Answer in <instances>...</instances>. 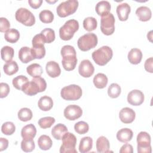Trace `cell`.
Masks as SVG:
<instances>
[{
	"instance_id": "f546056e",
	"label": "cell",
	"mask_w": 153,
	"mask_h": 153,
	"mask_svg": "<svg viewBox=\"0 0 153 153\" xmlns=\"http://www.w3.org/2000/svg\"><path fill=\"white\" fill-rule=\"evenodd\" d=\"M26 71L30 76L33 78L41 76L43 72L41 66L38 63H33L29 65L26 68Z\"/></svg>"
},
{
	"instance_id": "603a6c76",
	"label": "cell",
	"mask_w": 153,
	"mask_h": 153,
	"mask_svg": "<svg viewBox=\"0 0 153 153\" xmlns=\"http://www.w3.org/2000/svg\"><path fill=\"white\" fill-rule=\"evenodd\" d=\"M127 57L130 63L133 65H137L142 60V53L140 49L134 48L131 49L128 52Z\"/></svg>"
},
{
	"instance_id": "f6af8a7d",
	"label": "cell",
	"mask_w": 153,
	"mask_h": 153,
	"mask_svg": "<svg viewBox=\"0 0 153 153\" xmlns=\"http://www.w3.org/2000/svg\"><path fill=\"white\" fill-rule=\"evenodd\" d=\"M60 54L62 57L66 55H76V51L73 46L66 45L61 48Z\"/></svg>"
},
{
	"instance_id": "7a4b0ae2",
	"label": "cell",
	"mask_w": 153,
	"mask_h": 153,
	"mask_svg": "<svg viewBox=\"0 0 153 153\" xmlns=\"http://www.w3.org/2000/svg\"><path fill=\"white\" fill-rule=\"evenodd\" d=\"M113 56V51L111 48L104 45L99 49L94 51L91 57L94 62L99 66H104L110 61Z\"/></svg>"
},
{
	"instance_id": "4dcf8cb0",
	"label": "cell",
	"mask_w": 153,
	"mask_h": 153,
	"mask_svg": "<svg viewBox=\"0 0 153 153\" xmlns=\"http://www.w3.org/2000/svg\"><path fill=\"white\" fill-rule=\"evenodd\" d=\"M4 38L7 42L10 43H15L19 39L20 33L16 29H10L5 33Z\"/></svg>"
},
{
	"instance_id": "4fadbf2b",
	"label": "cell",
	"mask_w": 153,
	"mask_h": 153,
	"mask_svg": "<svg viewBox=\"0 0 153 153\" xmlns=\"http://www.w3.org/2000/svg\"><path fill=\"white\" fill-rule=\"evenodd\" d=\"M127 102L131 105L139 106L143 103L145 96L143 92L139 90H133L127 95Z\"/></svg>"
},
{
	"instance_id": "6da1fadb",
	"label": "cell",
	"mask_w": 153,
	"mask_h": 153,
	"mask_svg": "<svg viewBox=\"0 0 153 153\" xmlns=\"http://www.w3.org/2000/svg\"><path fill=\"white\" fill-rule=\"evenodd\" d=\"M47 88L45 80L41 77L33 78L30 81L27 82L22 88V90L26 94L29 96H34L38 93L42 92Z\"/></svg>"
},
{
	"instance_id": "f35d334b",
	"label": "cell",
	"mask_w": 153,
	"mask_h": 153,
	"mask_svg": "<svg viewBox=\"0 0 153 153\" xmlns=\"http://www.w3.org/2000/svg\"><path fill=\"white\" fill-rule=\"evenodd\" d=\"M39 17L42 23H50L54 20V14L51 11L44 10L39 13Z\"/></svg>"
},
{
	"instance_id": "8992f818",
	"label": "cell",
	"mask_w": 153,
	"mask_h": 153,
	"mask_svg": "<svg viewBox=\"0 0 153 153\" xmlns=\"http://www.w3.org/2000/svg\"><path fill=\"white\" fill-rule=\"evenodd\" d=\"M82 94L81 88L76 84L65 86L61 90V97L66 100H76L81 98Z\"/></svg>"
},
{
	"instance_id": "c3c4849f",
	"label": "cell",
	"mask_w": 153,
	"mask_h": 153,
	"mask_svg": "<svg viewBox=\"0 0 153 153\" xmlns=\"http://www.w3.org/2000/svg\"><path fill=\"white\" fill-rule=\"evenodd\" d=\"M152 63H153V58L152 57L147 59L145 62L144 64V68L145 69L149 72L152 73L153 72V69H152Z\"/></svg>"
},
{
	"instance_id": "60d3db41",
	"label": "cell",
	"mask_w": 153,
	"mask_h": 153,
	"mask_svg": "<svg viewBox=\"0 0 153 153\" xmlns=\"http://www.w3.org/2000/svg\"><path fill=\"white\" fill-rule=\"evenodd\" d=\"M55 123V118L52 117H45L38 120V124L43 129L50 128Z\"/></svg>"
},
{
	"instance_id": "d4e9b609",
	"label": "cell",
	"mask_w": 153,
	"mask_h": 153,
	"mask_svg": "<svg viewBox=\"0 0 153 153\" xmlns=\"http://www.w3.org/2000/svg\"><path fill=\"white\" fill-rule=\"evenodd\" d=\"M39 108L43 111H50L53 106L52 99L48 96H44L40 97L38 102Z\"/></svg>"
},
{
	"instance_id": "74e56055",
	"label": "cell",
	"mask_w": 153,
	"mask_h": 153,
	"mask_svg": "<svg viewBox=\"0 0 153 153\" xmlns=\"http://www.w3.org/2000/svg\"><path fill=\"white\" fill-rule=\"evenodd\" d=\"M29 82L28 78L24 75H19L13 78L12 83L13 86L17 90H21L23 87Z\"/></svg>"
},
{
	"instance_id": "816d5d0a",
	"label": "cell",
	"mask_w": 153,
	"mask_h": 153,
	"mask_svg": "<svg viewBox=\"0 0 153 153\" xmlns=\"http://www.w3.org/2000/svg\"><path fill=\"white\" fill-rule=\"evenodd\" d=\"M8 146V140L4 137L0 138V151L5 150Z\"/></svg>"
},
{
	"instance_id": "83f0119b",
	"label": "cell",
	"mask_w": 153,
	"mask_h": 153,
	"mask_svg": "<svg viewBox=\"0 0 153 153\" xmlns=\"http://www.w3.org/2000/svg\"><path fill=\"white\" fill-rule=\"evenodd\" d=\"M108 82V79L106 75L103 73H98L93 78V84L97 88H105Z\"/></svg>"
},
{
	"instance_id": "ffe728a7",
	"label": "cell",
	"mask_w": 153,
	"mask_h": 153,
	"mask_svg": "<svg viewBox=\"0 0 153 153\" xmlns=\"http://www.w3.org/2000/svg\"><path fill=\"white\" fill-rule=\"evenodd\" d=\"M19 58L23 63H27L35 59L31 48L28 47H23L20 49L19 51Z\"/></svg>"
},
{
	"instance_id": "8fae6325",
	"label": "cell",
	"mask_w": 153,
	"mask_h": 153,
	"mask_svg": "<svg viewBox=\"0 0 153 153\" xmlns=\"http://www.w3.org/2000/svg\"><path fill=\"white\" fill-rule=\"evenodd\" d=\"M63 114L67 120L74 121L81 117L82 115V110L81 107L78 105H70L65 108Z\"/></svg>"
},
{
	"instance_id": "1f68e13d",
	"label": "cell",
	"mask_w": 153,
	"mask_h": 153,
	"mask_svg": "<svg viewBox=\"0 0 153 153\" xmlns=\"http://www.w3.org/2000/svg\"><path fill=\"white\" fill-rule=\"evenodd\" d=\"M1 57L3 60L6 62L11 61L13 58L14 50L13 48L10 46H4L1 50Z\"/></svg>"
},
{
	"instance_id": "ee69618b",
	"label": "cell",
	"mask_w": 153,
	"mask_h": 153,
	"mask_svg": "<svg viewBox=\"0 0 153 153\" xmlns=\"http://www.w3.org/2000/svg\"><path fill=\"white\" fill-rule=\"evenodd\" d=\"M35 145L33 139H23L21 142V148L25 152H32L35 149Z\"/></svg>"
},
{
	"instance_id": "5b68a950",
	"label": "cell",
	"mask_w": 153,
	"mask_h": 153,
	"mask_svg": "<svg viewBox=\"0 0 153 153\" xmlns=\"http://www.w3.org/2000/svg\"><path fill=\"white\" fill-rule=\"evenodd\" d=\"M78 5V1L76 0H68L62 2L57 7V14L60 17H66L76 11Z\"/></svg>"
},
{
	"instance_id": "681fc988",
	"label": "cell",
	"mask_w": 153,
	"mask_h": 153,
	"mask_svg": "<svg viewBox=\"0 0 153 153\" xmlns=\"http://www.w3.org/2000/svg\"><path fill=\"white\" fill-rule=\"evenodd\" d=\"M133 146L131 145L128 144V143H126L124 145H123L120 149V153H133Z\"/></svg>"
},
{
	"instance_id": "d6986e66",
	"label": "cell",
	"mask_w": 153,
	"mask_h": 153,
	"mask_svg": "<svg viewBox=\"0 0 153 153\" xmlns=\"http://www.w3.org/2000/svg\"><path fill=\"white\" fill-rule=\"evenodd\" d=\"M36 134V128L32 124L24 126L21 130V136L23 139H33Z\"/></svg>"
},
{
	"instance_id": "836d02e7",
	"label": "cell",
	"mask_w": 153,
	"mask_h": 153,
	"mask_svg": "<svg viewBox=\"0 0 153 153\" xmlns=\"http://www.w3.org/2000/svg\"><path fill=\"white\" fill-rule=\"evenodd\" d=\"M3 69L5 74L8 75H12L17 72L19 70V66L16 62L11 60L7 62L4 65Z\"/></svg>"
},
{
	"instance_id": "7dc6e473",
	"label": "cell",
	"mask_w": 153,
	"mask_h": 153,
	"mask_svg": "<svg viewBox=\"0 0 153 153\" xmlns=\"http://www.w3.org/2000/svg\"><path fill=\"white\" fill-rule=\"evenodd\" d=\"M0 97L4 98L7 97L10 93V87L8 84L5 82L0 83Z\"/></svg>"
},
{
	"instance_id": "44dd1931",
	"label": "cell",
	"mask_w": 153,
	"mask_h": 153,
	"mask_svg": "<svg viewBox=\"0 0 153 153\" xmlns=\"http://www.w3.org/2000/svg\"><path fill=\"white\" fill-rule=\"evenodd\" d=\"M96 149L98 152L105 153L110 152V144L108 139L105 136H100L96 140Z\"/></svg>"
},
{
	"instance_id": "7c38bea8",
	"label": "cell",
	"mask_w": 153,
	"mask_h": 153,
	"mask_svg": "<svg viewBox=\"0 0 153 153\" xmlns=\"http://www.w3.org/2000/svg\"><path fill=\"white\" fill-rule=\"evenodd\" d=\"M79 75L84 78L90 77L94 72V68L89 60L85 59L81 61L78 67Z\"/></svg>"
},
{
	"instance_id": "f907efd6",
	"label": "cell",
	"mask_w": 153,
	"mask_h": 153,
	"mask_svg": "<svg viewBox=\"0 0 153 153\" xmlns=\"http://www.w3.org/2000/svg\"><path fill=\"white\" fill-rule=\"evenodd\" d=\"M28 3L32 8L37 9L41 7L42 3V0H29L28 1Z\"/></svg>"
},
{
	"instance_id": "ab89813d",
	"label": "cell",
	"mask_w": 153,
	"mask_h": 153,
	"mask_svg": "<svg viewBox=\"0 0 153 153\" xmlns=\"http://www.w3.org/2000/svg\"><path fill=\"white\" fill-rule=\"evenodd\" d=\"M121 92V87L117 83L111 84L108 89V96L113 99L118 97Z\"/></svg>"
},
{
	"instance_id": "d590c367",
	"label": "cell",
	"mask_w": 153,
	"mask_h": 153,
	"mask_svg": "<svg viewBox=\"0 0 153 153\" xmlns=\"http://www.w3.org/2000/svg\"><path fill=\"white\" fill-rule=\"evenodd\" d=\"M97 26V22L94 17H86L83 21V27L88 32H91L95 30Z\"/></svg>"
},
{
	"instance_id": "484cf974",
	"label": "cell",
	"mask_w": 153,
	"mask_h": 153,
	"mask_svg": "<svg viewBox=\"0 0 153 153\" xmlns=\"http://www.w3.org/2000/svg\"><path fill=\"white\" fill-rule=\"evenodd\" d=\"M66 132H68V128L65 125L61 123L57 124L54 126L51 130L53 137L57 140L62 139V137Z\"/></svg>"
},
{
	"instance_id": "3957f363",
	"label": "cell",
	"mask_w": 153,
	"mask_h": 153,
	"mask_svg": "<svg viewBox=\"0 0 153 153\" xmlns=\"http://www.w3.org/2000/svg\"><path fill=\"white\" fill-rule=\"evenodd\" d=\"M79 29V23L75 19H71L59 29L60 38L64 41L70 40Z\"/></svg>"
},
{
	"instance_id": "b9f144b4",
	"label": "cell",
	"mask_w": 153,
	"mask_h": 153,
	"mask_svg": "<svg viewBox=\"0 0 153 153\" xmlns=\"http://www.w3.org/2000/svg\"><path fill=\"white\" fill-rule=\"evenodd\" d=\"M15 125L10 121L4 123L1 126V131L5 135H11L15 132Z\"/></svg>"
},
{
	"instance_id": "52a82bcc",
	"label": "cell",
	"mask_w": 153,
	"mask_h": 153,
	"mask_svg": "<svg viewBox=\"0 0 153 153\" xmlns=\"http://www.w3.org/2000/svg\"><path fill=\"white\" fill-rule=\"evenodd\" d=\"M62 139V144L60 148V153H77L75 149L76 137L73 133L66 132Z\"/></svg>"
},
{
	"instance_id": "277c9868",
	"label": "cell",
	"mask_w": 153,
	"mask_h": 153,
	"mask_svg": "<svg viewBox=\"0 0 153 153\" xmlns=\"http://www.w3.org/2000/svg\"><path fill=\"white\" fill-rule=\"evenodd\" d=\"M97 36L93 33H87L78 39L77 44L79 50L87 51L94 48L97 44Z\"/></svg>"
},
{
	"instance_id": "e0dca14e",
	"label": "cell",
	"mask_w": 153,
	"mask_h": 153,
	"mask_svg": "<svg viewBox=\"0 0 153 153\" xmlns=\"http://www.w3.org/2000/svg\"><path fill=\"white\" fill-rule=\"evenodd\" d=\"M45 69L47 74L51 78H56L61 74L59 65L55 61L48 62L45 66Z\"/></svg>"
},
{
	"instance_id": "d6a6232c",
	"label": "cell",
	"mask_w": 153,
	"mask_h": 153,
	"mask_svg": "<svg viewBox=\"0 0 153 153\" xmlns=\"http://www.w3.org/2000/svg\"><path fill=\"white\" fill-rule=\"evenodd\" d=\"M44 43H51L55 39L54 30L51 28H45L43 29L41 33Z\"/></svg>"
},
{
	"instance_id": "bcb514c9",
	"label": "cell",
	"mask_w": 153,
	"mask_h": 153,
	"mask_svg": "<svg viewBox=\"0 0 153 153\" xmlns=\"http://www.w3.org/2000/svg\"><path fill=\"white\" fill-rule=\"evenodd\" d=\"M10 23L7 19L5 17L0 18V31L1 32H6L10 29Z\"/></svg>"
},
{
	"instance_id": "2e32d148",
	"label": "cell",
	"mask_w": 153,
	"mask_h": 153,
	"mask_svg": "<svg viewBox=\"0 0 153 153\" xmlns=\"http://www.w3.org/2000/svg\"><path fill=\"white\" fill-rule=\"evenodd\" d=\"M117 14L120 21H126L131 11L130 6L127 3H122L117 7Z\"/></svg>"
},
{
	"instance_id": "7bdbcfd3",
	"label": "cell",
	"mask_w": 153,
	"mask_h": 153,
	"mask_svg": "<svg viewBox=\"0 0 153 153\" xmlns=\"http://www.w3.org/2000/svg\"><path fill=\"white\" fill-rule=\"evenodd\" d=\"M74 129L77 133L79 134H84L88 132L89 130V126L86 122L81 121L75 124Z\"/></svg>"
},
{
	"instance_id": "8d00e7d4",
	"label": "cell",
	"mask_w": 153,
	"mask_h": 153,
	"mask_svg": "<svg viewBox=\"0 0 153 153\" xmlns=\"http://www.w3.org/2000/svg\"><path fill=\"white\" fill-rule=\"evenodd\" d=\"M19 119L23 122L30 120L33 117L32 111L27 108H23L20 109L17 114Z\"/></svg>"
},
{
	"instance_id": "f5cc1de1",
	"label": "cell",
	"mask_w": 153,
	"mask_h": 153,
	"mask_svg": "<svg viewBox=\"0 0 153 153\" xmlns=\"http://www.w3.org/2000/svg\"><path fill=\"white\" fill-rule=\"evenodd\" d=\"M152 31L151 30L149 33H148V35H147V37H148V39L149 40L150 42H152Z\"/></svg>"
},
{
	"instance_id": "9a60e30c",
	"label": "cell",
	"mask_w": 153,
	"mask_h": 153,
	"mask_svg": "<svg viewBox=\"0 0 153 153\" xmlns=\"http://www.w3.org/2000/svg\"><path fill=\"white\" fill-rule=\"evenodd\" d=\"M62 57V66L66 71H71L75 68L77 64L76 55H66Z\"/></svg>"
},
{
	"instance_id": "ac0fdd59",
	"label": "cell",
	"mask_w": 153,
	"mask_h": 153,
	"mask_svg": "<svg viewBox=\"0 0 153 153\" xmlns=\"http://www.w3.org/2000/svg\"><path fill=\"white\" fill-rule=\"evenodd\" d=\"M136 14L139 20L142 22H147L152 17V12L149 8L146 6H141L136 10Z\"/></svg>"
},
{
	"instance_id": "30bf717a",
	"label": "cell",
	"mask_w": 153,
	"mask_h": 153,
	"mask_svg": "<svg viewBox=\"0 0 153 153\" xmlns=\"http://www.w3.org/2000/svg\"><path fill=\"white\" fill-rule=\"evenodd\" d=\"M100 30L106 35H111L115 31V18L109 13L102 17L100 20Z\"/></svg>"
},
{
	"instance_id": "e575fe53",
	"label": "cell",
	"mask_w": 153,
	"mask_h": 153,
	"mask_svg": "<svg viewBox=\"0 0 153 153\" xmlns=\"http://www.w3.org/2000/svg\"><path fill=\"white\" fill-rule=\"evenodd\" d=\"M31 51L35 59H41L45 55V48L42 44L32 46Z\"/></svg>"
},
{
	"instance_id": "4316f807",
	"label": "cell",
	"mask_w": 153,
	"mask_h": 153,
	"mask_svg": "<svg viewBox=\"0 0 153 153\" xmlns=\"http://www.w3.org/2000/svg\"><path fill=\"white\" fill-rule=\"evenodd\" d=\"M93 147V139L89 136L82 137L79 142V151L81 153L89 152Z\"/></svg>"
},
{
	"instance_id": "cb8c5ba5",
	"label": "cell",
	"mask_w": 153,
	"mask_h": 153,
	"mask_svg": "<svg viewBox=\"0 0 153 153\" xmlns=\"http://www.w3.org/2000/svg\"><path fill=\"white\" fill-rule=\"evenodd\" d=\"M111 8V4L107 1H101L96 5L95 10L99 16H103L109 13Z\"/></svg>"
},
{
	"instance_id": "9c48e42d",
	"label": "cell",
	"mask_w": 153,
	"mask_h": 153,
	"mask_svg": "<svg viewBox=\"0 0 153 153\" xmlns=\"http://www.w3.org/2000/svg\"><path fill=\"white\" fill-rule=\"evenodd\" d=\"M15 17L17 21L26 26H32L35 23L34 15L25 8H19L16 12Z\"/></svg>"
},
{
	"instance_id": "f1b7e54d",
	"label": "cell",
	"mask_w": 153,
	"mask_h": 153,
	"mask_svg": "<svg viewBox=\"0 0 153 153\" xmlns=\"http://www.w3.org/2000/svg\"><path fill=\"white\" fill-rule=\"evenodd\" d=\"M38 145L41 149L47 151L51 148L53 142L48 136L43 134L39 137L38 140Z\"/></svg>"
},
{
	"instance_id": "db71d44e",
	"label": "cell",
	"mask_w": 153,
	"mask_h": 153,
	"mask_svg": "<svg viewBox=\"0 0 153 153\" xmlns=\"http://www.w3.org/2000/svg\"><path fill=\"white\" fill-rule=\"evenodd\" d=\"M47 2H48V3H50V4H54V3H55V2H57V1H47V0H46L45 1Z\"/></svg>"
},
{
	"instance_id": "7402d4cb",
	"label": "cell",
	"mask_w": 153,
	"mask_h": 153,
	"mask_svg": "<svg viewBox=\"0 0 153 153\" xmlns=\"http://www.w3.org/2000/svg\"><path fill=\"white\" fill-rule=\"evenodd\" d=\"M133 136L132 130L128 128H123L118 131L117 139L121 142L126 143L131 140Z\"/></svg>"
},
{
	"instance_id": "ba28073f",
	"label": "cell",
	"mask_w": 153,
	"mask_h": 153,
	"mask_svg": "<svg viewBox=\"0 0 153 153\" xmlns=\"http://www.w3.org/2000/svg\"><path fill=\"white\" fill-rule=\"evenodd\" d=\"M137 152L139 153H151V136L146 131H140L137 136Z\"/></svg>"
},
{
	"instance_id": "5bb4252c",
	"label": "cell",
	"mask_w": 153,
	"mask_h": 153,
	"mask_svg": "<svg viewBox=\"0 0 153 153\" xmlns=\"http://www.w3.org/2000/svg\"><path fill=\"white\" fill-rule=\"evenodd\" d=\"M136 113L131 108L125 107L121 109L119 113V118L124 124L131 123L135 119Z\"/></svg>"
}]
</instances>
